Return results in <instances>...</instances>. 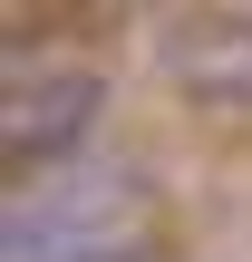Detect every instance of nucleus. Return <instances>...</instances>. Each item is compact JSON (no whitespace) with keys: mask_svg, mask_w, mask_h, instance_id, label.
I'll list each match as a JSON object with an SVG mask.
<instances>
[{"mask_svg":"<svg viewBox=\"0 0 252 262\" xmlns=\"http://www.w3.org/2000/svg\"><path fill=\"white\" fill-rule=\"evenodd\" d=\"M97 126H107V68H87V58H19L10 68V88H0V156H10V175L78 165Z\"/></svg>","mask_w":252,"mask_h":262,"instance_id":"obj_2","label":"nucleus"},{"mask_svg":"<svg viewBox=\"0 0 252 262\" xmlns=\"http://www.w3.org/2000/svg\"><path fill=\"white\" fill-rule=\"evenodd\" d=\"M155 78L175 88V107L214 117V126H252V10L194 0L155 29Z\"/></svg>","mask_w":252,"mask_h":262,"instance_id":"obj_3","label":"nucleus"},{"mask_svg":"<svg viewBox=\"0 0 252 262\" xmlns=\"http://www.w3.org/2000/svg\"><path fill=\"white\" fill-rule=\"evenodd\" d=\"M155 233V175L126 156H78L29 175V194L0 224V262H146Z\"/></svg>","mask_w":252,"mask_h":262,"instance_id":"obj_1","label":"nucleus"}]
</instances>
